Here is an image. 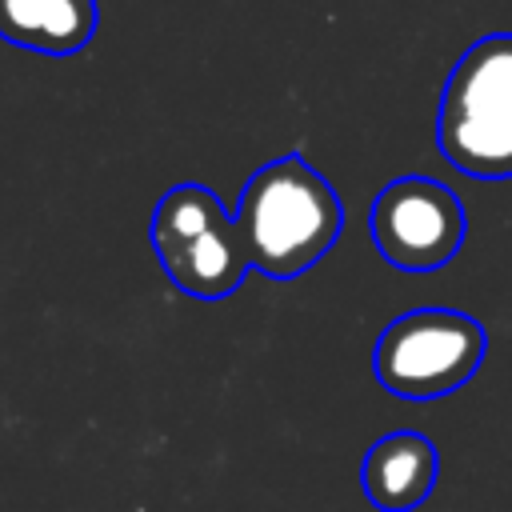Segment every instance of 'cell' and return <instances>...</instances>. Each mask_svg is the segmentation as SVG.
<instances>
[{
	"label": "cell",
	"instance_id": "obj_1",
	"mask_svg": "<svg viewBox=\"0 0 512 512\" xmlns=\"http://www.w3.org/2000/svg\"><path fill=\"white\" fill-rule=\"evenodd\" d=\"M232 220L260 276L296 280L340 240L344 204L304 156L288 152L244 180Z\"/></svg>",
	"mask_w": 512,
	"mask_h": 512
},
{
	"label": "cell",
	"instance_id": "obj_2",
	"mask_svg": "<svg viewBox=\"0 0 512 512\" xmlns=\"http://www.w3.org/2000/svg\"><path fill=\"white\" fill-rule=\"evenodd\" d=\"M440 156L472 180H512V32H488L452 64L440 116Z\"/></svg>",
	"mask_w": 512,
	"mask_h": 512
},
{
	"label": "cell",
	"instance_id": "obj_3",
	"mask_svg": "<svg viewBox=\"0 0 512 512\" xmlns=\"http://www.w3.org/2000/svg\"><path fill=\"white\" fill-rule=\"evenodd\" d=\"M148 240L164 276L196 300L232 296L252 268L232 212L204 184L168 188L152 208Z\"/></svg>",
	"mask_w": 512,
	"mask_h": 512
},
{
	"label": "cell",
	"instance_id": "obj_4",
	"mask_svg": "<svg viewBox=\"0 0 512 512\" xmlns=\"http://www.w3.org/2000/svg\"><path fill=\"white\" fill-rule=\"evenodd\" d=\"M488 336L480 320L456 308H412L384 324L372 348V372L384 392L428 404L464 388L484 364Z\"/></svg>",
	"mask_w": 512,
	"mask_h": 512
},
{
	"label": "cell",
	"instance_id": "obj_5",
	"mask_svg": "<svg viewBox=\"0 0 512 512\" xmlns=\"http://www.w3.org/2000/svg\"><path fill=\"white\" fill-rule=\"evenodd\" d=\"M368 228L376 252L392 268L420 276L444 268L460 252L468 236V216L448 184L412 172V176H396L376 192Z\"/></svg>",
	"mask_w": 512,
	"mask_h": 512
},
{
	"label": "cell",
	"instance_id": "obj_6",
	"mask_svg": "<svg viewBox=\"0 0 512 512\" xmlns=\"http://www.w3.org/2000/svg\"><path fill=\"white\" fill-rule=\"evenodd\" d=\"M440 476V452L428 436L412 428H396L380 436L360 460V488L380 512H412L420 508Z\"/></svg>",
	"mask_w": 512,
	"mask_h": 512
},
{
	"label": "cell",
	"instance_id": "obj_7",
	"mask_svg": "<svg viewBox=\"0 0 512 512\" xmlns=\"http://www.w3.org/2000/svg\"><path fill=\"white\" fill-rule=\"evenodd\" d=\"M96 24V0H0V36L40 56H76Z\"/></svg>",
	"mask_w": 512,
	"mask_h": 512
}]
</instances>
